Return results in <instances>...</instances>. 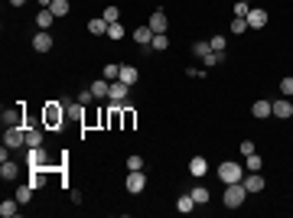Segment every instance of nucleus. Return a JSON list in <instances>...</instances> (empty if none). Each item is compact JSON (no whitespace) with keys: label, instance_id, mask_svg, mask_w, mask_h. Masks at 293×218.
<instances>
[{"label":"nucleus","instance_id":"nucleus-16","mask_svg":"<svg viewBox=\"0 0 293 218\" xmlns=\"http://www.w3.org/2000/svg\"><path fill=\"white\" fill-rule=\"evenodd\" d=\"M146 26L153 29V33H166V13H163V10H156L153 17H150V23H146Z\"/></svg>","mask_w":293,"mask_h":218},{"label":"nucleus","instance_id":"nucleus-34","mask_svg":"<svg viewBox=\"0 0 293 218\" xmlns=\"http://www.w3.org/2000/svg\"><path fill=\"white\" fill-rule=\"evenodd\" d=\"M212 52V46H209V39H205V43H195L193 46V55H199V59H205V55Z\"/></svg>","mask_w":293,"mask_h":218},{"label":"nucleus","instance_id":"nucleus-22","mask_svg":"<svg viewBox=\"0 0 293 218\" xmlns=\"http://www.w3.org/2000/svg\"><path fill=\"white\" fill-rule=\"evenodd\" d=\"M65 118H69V121H82V118H85L82 104H72V101H65Z\"/></svg>","mask_w":293,"mask_h":218},{"label":"nucleus","instance_id":"nucleus-18","mask_svg":"<svg viewBox=\"0 0 293 218\" xmlns=\"http://www.w3.org/2000/svg\"><path fill=\"white\" fill-rule=\"evenodd\" d=\"M134 121H137V118H134V108H130V101H127V104L121 108V127L130 130V127H134Z\"/></svg>","mask_w":293,"mask_h":218},{"label":"nucleus","instance_id":"nucleus-42","mask_svg":"<svg viewBox=\"0 0 293 218\" xmlns=\"http://www.w3.org/2000/svg\"><path fill=\"white\" fill-rule=\"evenodd\" d=\"M241 153H244V156L254 153V140H241Z\"/></svg>","mask_w":293,"mask_h":218},{"label":"nucleus","instance_id":"nucleus-35","mask_svg":"<svg viewBox=\"0 0 293 218\" xmlns=\"http://www.w3.org/2000/svg\"><path fill=\"white\" fill-rule=\"evenodd\" d=\"M261 166H264V160H261L257 153H251V156H247V170H251V173H261Z\"/></svg>","mask_w":293,"mask_h":218},{"label":"nucleus","instance_id":"nucleus-46","mask_svg":"<svg viewBox=\"0 0 293 218\" xmlns=\"http://www.w3.org/2000/svg\"><path fill=\"white\" fill-rule=\"evenodd\" d=\"M244 3H251V0H244Z\"/></svg>","mask_w":293,"mask_h":218},{"label":"nucleus","instance_id":"nucleus-33","mask_svg":"<svg viewBox=\"0 0 293 218\" xmlns=\"http://www.w3.org/2000/svg\"><path fill=\"white\" fill-rule=\"evenodd\" d=\"M244 29H247V20H244V17H235V20H231V33H235V36H241Z\"/></svg>","mask_w":293,"mask_h":218},{"label":"nucleus","instance_id":"nucleus-29","mask_svg":"<svg viewBox=\"0 0 293 218\" xmlns=\"http://www.w3.org/2000/svg\"><path fill=\"white\" fill-rule=\"evenodd\" d=\"M101 75H104V78H108V82H118V75H121V65L108 62V65H104V72H101Z\"/></svg>","mask_w":293,"mask_h":218},{"label":"nucleus","instance_id":"nucleus-28","mask_svg":"<svg viewBox=\"0 0 293 218\" xmlns=\"http://www.w3.org/2000/svg\"><path fill=\"white\" fill-rule=\"evenodd\" d=\"M166 46H170L166 33H156V36H153V43H150V49H156V52H166Z\"/></svg>","mask_w":293,"mask_h":218},{"label":"nucleus","instance_id":"nucleus-6","mask_svg":"<svg viewBox=\"0 0 293 218\" xmlns=\"http://www.w3.org/2000/svg\"><path fill=\"white\" fill-rule=\"evenodd\" d=\"M144 189H146V176H144V170H130V176H127V192L140 195Z\"/></svg>","mask_w":293,"mask_h":218},{"label":"nucleus","instance_id":"nucleus-31","mask_svg":"<svg viewBox=\"0 0 293 218\" xmlns=\"http://www.w3.org/2000/svg\"><path fill=\"white\" fill-rule=\"evenodd\" d=\"M29 186H33V189L46 186V173H43V170H33V176H29Z\"/></svg>","mask_w":293,"mask_h":218},{"label":"nucleus","instance_id":"nucleus-30","mask_svg":"<svg viewBox=\"0 0 293 218\" xmlns=\"http://www.w3.org/2000/svg\"><path fill=\"white\" fill-rule=\"evenodd\" d=\"M193 199H195V205H205V202H209V189H205V186H195Z\"/></svg>","mask_w":293,"mask_h":218},{"label":"nucleus","instance_id":"nucleus-26","mask_svg":"<svg viewBox=\"0 0 293 218\" xmlns=\"http://www.w3.org/2000/svg\"><path fill=\"white\" fill-rule=\"evenodd\" d=\"M26 146H43V130L26 127Z\"/></svg>","mask_w":293,"mask_h":218},{"label":"nucleus","instance_id":"nucleus-3","mask_svg":"<svg viewBox=\"0 0 293 218\" xmlns=\"http://www.w3.org/2000/svg\"><path fill=\"white\" fill-rule=\"evenodd\" d=\"M3 144H7L10 150L26 146V127H7V130H3Z\"/></svg>","mask_w":293,"mask_h":218},{"label":"nucleus","instance_id":"nucleus-45","mask_svg":"<svg viewBox=\"0 0 293 218\" xmlns=\"http://www.w3.org/2000/svg\"><path fill=\"white\" fill-rule=\"evenodd\" d=\"M10 3H13V7H23V3H26V0H10Z\"/></svg>","mask_w":293,"mask_h":218},{"label":"nucleus","instance_id":"nucleus-24","mask_svg":"<svg viewBox=\"0 0 293 218\" xmlns=\"http://www.w3.org/2000/svg\"><path fill=\"white\" fill-rule=\"evenodd\" d=\"M13 199H17L20 205H26V202L33 199V186H29V182H23V186L17 189V195H13Z\"/></svg>","mask_w":293,"mask_h":218},{"label":"nucleus","instance_id":"nucleus-10","mask_svg":"<svg viewBox=\"0 0 293 218\" xmlns=\"http://www.w3.org/2000/svg\"><path fill=\"white\" fill-rule=\"evenodd\" d=\"M251 114H254L257 121L270 118V114H274V101H254V104H251Z\"/></svg>","mask_w":293,"mask_h":218},{"label":"nucleus","instance_id":"nucleus-15","mask_svg":"<svg viewBox=\"0 0 293 218\" xmlns=\"http://www.w3.org/2000/svg\"><path fill=\"white\" fill-rule=\"evenodd\" d=\"M189 173H193L195 179L209 173V163H205V156H193V160H189Z\"/></svg>","mask_w":293,"mask_h":218},{"label":"nucleus","instance_id":"nucleus-4","mask_svg":"<svg viewBox=\"0 0 293 218\" xmlns=\"http://www.w3.org/2000/svg\"><path fill=\"white\" fill-rule=\"evenodd\" d=\"M219 179L225 182V186H228V182H241V179H244V176H241V163H231V160H228V163H221L219 166Z\"/></svg>","mask_w":293,"mask_h":218},{"label":"nucleus","instance_id":"nucleus-1","mask_svg":"<svg viewBox=\"0 0 293 218\" xmlns=\"http://www.w3.org/2000/svg\"><path fill=\"white\" fill-rule=\"evenodd\" d=\"M43 121H46V127L62 130V121H65V101H62V104H59V101H49L46 111H43Z\"/></svg>","mask_w":293,"mask_h":218},{"label":"nucleus","instance_id":"nucleus-39","mask_svg":"<svg viewBox=\"0 0 293 218\" xmlns=\"http://www.w3.org/2000/svg\"><path fill=\"white\" fill-rule=\"evenodd\" d=\"M127 170H144V156H127Z\"/></svg>","mask_w":293,"mask_h":218},{"label":"nucleus","instance_id":"nucleus-5","mask_svg":"<svg viewBox=\"0 0 293 218\" xmlns=\"http://www.w3.org/2000/svg\"><path fill=\"white\" fill-rule=\"evenodd\" d=\"M127 95H130L127 82H121V78H118V82H111V95H108V98L114 101V104H127Z\"/></svg>","mask_w":293,"mask_h":218},{"label":"nucleus","instance_id":"nucleus-27","mask_svg":"<svg viewBox=\"0 0 293 218\" xmlns=\"http://www.w3.org/2000/svg\"><path fill=\"white\" fill-rule=\"evenodd\" d=\"M49 10L55 13V20L65 17V13H69V0H52V3H49Z\"/></svg>","mask_w":293,"mask_h":218},{"label":"nucleus","instance_id":"nucleus-7","mask_svg":"<svg viewBox=\"0 0 293 218\" xmlns=\"http://www.w3.org/2000/svg\"><path fill=\"white\" fill-rule=\"evenodd\" d=\"M247 29H261V26H267V10H261V7H251V13H247Z\"/></svg>","mask_w":293,"mask_h":218},{"label":"nucleus","instance_id":"nucleus-32","mask_svg":"<svg viewBox=\"0 0 293 218\" xmlns=\"http://www.w3.org/2000/svg\"><path fill=\"white\" fill-rule=\"evenodd\" d=\"M101 17H104V23H108V26H111V23H118L121 10H118V7H104V13H101Z\"/></svg>","mask_w":293,"mask_h":218},{"label":"nucleus","instance_id":"nucleus-17","mask_svg":"<svg viewBox=\"0 0 293 218\" xmlns=\"http://www.w3.org/2000/svg\"><path fill=\"white\" fill-rule=\"evenodd\" d=\"M118 78H121V82H127L130 88H134L140 75H137V69H134V65H121V75H118Z\"/></svg>","mask_w":293,"mask_h":218},{"label":"nucleus","instance_id":"nucleus-12","mask_svg":"<svg viewBox=\"0 0 293 218\" xmlns=\"http://www.w3.org/2000/svg\"><path fill=\"white\" fill-rule=\"evenodd\" d=\"M241 182H244L247 192H261V189H264V176H261V173H247Z\"/></svg>","mask_w":293,"mask_h":218},{"label":"nucleus","instance_id":"nucleus-25","mask_svg":"<svg viewBox=\"0 0 293 218\" xmlns=\"http://www.w3.org/2000/svg\"><path fill=\"white\" fill-rule=\"evenodd\" d=\"M88 33H92V36H104V33H108V23H104V17L92 20V23H88Z\"/></svg>","mask_w":293,"mask_h":218},{"label":"nucleus","instance_id":"nucleus-38","mask_svg":"<svg viewBox=\"0 0 293 218\" xmlns=\"http://www.w3.org/2000/svg\"><path fill=\"white\" fill-rule=\"evenodd\" d=\"M251 13V3H244V0H235V17H247Z\"/></svg>","mask_w":293,"mask_h":218},{"label":"nucleus","instance_id":"nucleus-8","mask_svg":"<svg viewBox=\"0 0 293 218\" xmlns=\"http://www.w3.org/2000/svg\"><path fill=\"white\" fill-rule=\"evenodd\" d=\"M20 121H23V101H20L17 108L3 111V127H20Z\"/></svg>","mask_w":293,"mask_h":218},{"label":"nucleus","instance_id":"nucleus-41","mask_svg":"<svg viewBox=\"0 0 293 218\" xmlns=\"http://www.w3.org/2000/svg\"><path fill=\"white\" fill-rule=\"evenodd\" d=\"M221 59H225V52H209L202 62H205V65H215V62H221Z\"/></svg>","mask_w":293,"mask_h":218},{"label":"nucleus","instance_id":"nucleus-13","mask_svg":"<svg viewBox=\"0 0 293 218\" xmlns=\"http://www.w3.org/2000/svg\"><path fill=\"white\" fill-rule=\"evenodd\" d=\"M290 114H293V101H290V98H284V101H274V118L287 121Z\"/></svg>","mask_w":293,"mask_h":218},{"label":"nucleus","instance_id":"nucleus-36","mask_svg":"<svg viewBox=\"0 0 293 218\" xmlns=\"http://www.w3.org/2000/svg\"><path fill=\"white\" fill-rule=\"evenodd\" d=\"M209 46H212V52H225V36H219V33H215V36L209 39Z\"/></svg>","mask_w":293,"mask_h":218},{"label":"nucleus","instance_id":"nucleus-19","mask_svg":"<svg viewBox=\"0 0 293 218\" xmlns=\"http://www.w3.org/2000/svg\"><path fill=\"white\" fill-rule=\"evenodd\" d=\"M17 212H20V202L17 199H3V202H0V215H3V218H13Z\"/></svg>","mask_w":293,"mask_h":218},{"label":"nucleus","instance_id":"nucleus-2","mask_svg":"<svg viewBox=\"0 0 293 218\" xmlns=\"http://www.w3.org/2000/svg\"><path fill=\"white\" fill-rule=\"evenodd\" d=\"M221 199H225V205H228V209H241V205H244V199H247L244 182H228V186H225V195H221Z\"/></svg>","mask_w":293,"mask_h":218},{"label":"nucleus","instance_id":"nucleus-21","mask_svg":"<svg viewBox=\"0 0 293 218\" xmlns=\"http://www.w3.org/2000/svg\"><path fill=\"white\" fill-rule=\"evenodd\" d=\"M176 209L183 212V215H189V212L195 209V199H193V192H189V195H179V199H176Z\"/></svg>","mask_w":293,"mask_h":218},{"label":"nucleus","instance_id":"nucleus-37","mask_svg":"<svg viewBox=\"0 0 293 218\" xmlns=\"http://www.w3.org/2000/svg\"><path fill=\"white\" fill-rule=\"evenodd\" d=\"M280 91H284V98H293V75L290 78H280Z\"/></svg>","mask_w":293,"mask_h":218},{"label":"nucleus","instance_id":"nucleus-9","mask_svg":"<svg viewBox=\"0 0 293 218\" xmlns=\"http://www.w3.org/2000/svg\"><path fill=\"white\" fill-rule=\"evenodd\" d=\"M29 170H46V150L43 146H29Z\"/></svg>","mask_w":293,"mask_h":218},{"label":"nucleus","instance_id":"nucleus-44","mask_svg":"<svg viewBox=\"0 0 293 218\" xmlns=\"http://www.w3.org/2000/svg\"><path fill=\"white\" fill-rule=\"evenodd\" d=\"M36 3H39V7H43V10H46L49 3H52V0H36Z\"/></svg>","mask_w":293,"mask_h":218},{"label":"nucleus","instance_id":"nucleus-23","mask_svg":"<svg viewBox=\"0 0 293 218\" xmlns=\"http://www.w3.org/2000/svg\"><path fill=\"white\" fill-rule=\"evenodd\" d=\"M17 173H20V166L13 163V160H3V166H0V176H3V179H17Z\"/></svg>","mask_w":293,"mask_h":218},{"label":"nucleus","instance_id":"nucleus-11","mask_svg":"<svg viewBox=\"0 0 293 218\" xmlns=\"http://www.w3.org/2000/svg\"><path fill=\"white\" fill-rule=\"evenodd\" d=\"M33 49H36V52H49V49H52V36H49V29H43V33L33 36Z\"/></svg>","mask_w":293,"mask_h":218},{"label":"nucleus","instance_id":"nucleus-14","mask_svg":"<svg viewBox=\"0 0 293 218\" xmlns=\"http://www.w3.org/2000/svg\"><path fill=\"white\" fill-rule=\"evenodd\" d=\"M153 36H156V33H153L150 26H137V29H134V39H137V46H146V49H150Z\"/></svg>","mask_w":293,"mask_h":218},{"label":"nucleus","instance_id":"nucleus-20","mask_svg":"<svg viewBox=\"0 0 293 218\" xmlns=\"http://www.w3.org/2000/svg\"><path fill=\"white\" fill-rule=\"evenodd\" d=\"M52 23H55V13H52V10H39V17H36V26L39 29H49V26H52Z\"/></svg>","mask_w":293,"mask_h":218},{"label":"nucleus","instance_id":"nucleus-43","mask_svg":"<svg viewBox=\"0 0 293 218\" xmlns=\"http://www.w3.org/2000/svg\"><path fill=\"white\" fill-rule=\"evenodd\" d=\"M92 101H95L92 88H88V91H82V95H78V104H92Z\"/></svg>","mask_w":293,"mask_h":218},{"label":"nucleus","instance_id":"nucleus-40","mask_svg":"<svg viewBox=\"0 0 293 218\" xmlns=\"http://www.w3.org/2000/svg\"><path fill=\"white\" fill-rule=\"evenodd\" d=\"M108 36H111V39H124V26L111 23V26H108Z\"/></svg>","mask_w":293,"mask_h":218}]
</instances>
